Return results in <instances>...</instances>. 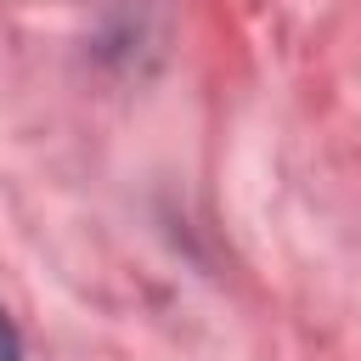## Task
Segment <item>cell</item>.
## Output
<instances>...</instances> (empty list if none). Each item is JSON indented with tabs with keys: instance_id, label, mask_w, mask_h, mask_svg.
<instances>
[{
	"instance_id": "cell-1",
	"label": "cell",
	"mask_w": 361,
	"mask_h": 361,
	"mask_svg": "<svg viewBox=\"0 0 361 361\" xmlns=\"http://www.w3.org/2000/svg\"><path fill=\"white\" fill-rule=\"evenodd\" d=\"M0 361H28V355H23V338H17L11 316H6V305H0Z\"/></svg>"
}]
</instances>
